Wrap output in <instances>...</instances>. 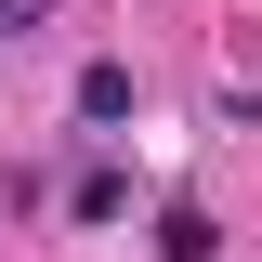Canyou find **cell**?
Returning a JSON list of instances; mask_svg holds the SVG:
<instances>
[{
    "label": "cell",
    "mask_w": 262,
    "mask_h": 262,
    "mask_svg": "<svg viewBox=\"0 0 262 262\" xmlns=\"http://www.w3.org/2000/svg\"><path fill=\"white\" fill-rule=\"evenodd\" d=\"M39 13H53V0H0V39H27V27H39Z\"/></svg>",
    "instance_id": "4"
},
{
    "label": "cell",
    "mask_w": 262,
    "mask_h": 262,
    "mask_svg": "<svg viewBox=\"0 0 262 262\" xmlns=\"http://www.w3.org/2000/svg\"><path fill=\"white\" fill-rule=\"evenodd\" d=\"M131 105H144V92H131V66H118V53H92V66H79V131H118Z\"/></svg>",
    "instance_id": "1"
},
{
    "label": "cell",
    "mask_w": 262,
    "mask_h": 262,
    "mask_svg": "<svg viewBox=\"0 0 262 262\" xmlns=\"http://www.w3.org/2000/svg\"><path fill=\"white\" fill-rule=\"evenodd\" d=\"M158 262H223V223L210 210H158Z\"/></svg>",
    "instance_id": "2"
},
{
    "label": "cell",
    "mask_w": 262,
    "mask_h": 262,
    "mask_svg": "<svg viewBox=\"0 0 262 262\" xmlns=\"http://www.w3.org/2000/svg\"><path fill=\"white\" fill-rule=\"evenodd\" d=\"M66 210H79V223H118V210H131V170H79V196H66Z\"/></svg>",
    "instance_id": "3"
}]
</instances>
